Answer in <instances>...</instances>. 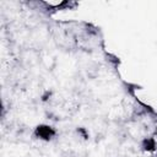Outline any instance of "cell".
<instances>
[{
  "label": "cell",
  "mask_w": 157,
  "mask_h": 157,
  "mask_svg": "<svg viewBox=\"0 0 157 157\" xmlns=\"http://www.w3.org/2000/svg\"><path fill=\"white\" fill-rule=\"evenodd\" d=\"M36 135L42 140H50L55 135V131L49 125H39L36 129Z\"/></svg>",
  "instance_id": "1"
}]
</instances>
